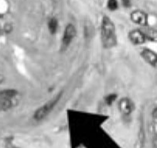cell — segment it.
I'll list each match as a JSON object with an SVG mask.
<instances>
[{"label": "cell", "mask_w": 157, "mask_h": 148, "mask_svg": "<svg viewBox=\"0 0 157 148\" xmlns=\"http://www.w3.org/2000/svg\"><path fill=\"white\" fill-rule=\"evenodd\" d=\"M101 35L102 44L106 48H111L116 44L115 27L112 20L107 16L102 19Z\"/></svg>", "instance_id": "1"}, {"label": "cell", "mask_w": 157, "mask_h": 148, "mask_svg": "<svg viewBox=\"0 0 157 148\" xmlns=\"http://www.w3.org/2000/svg\"><path fill=\"white\" fill-rule=\"evenodd\" d=\"M60 95H61V94L57 95L52 99H50V101L43 105L41 107H40L34 113V119H36V120H41L44 118H45L58 103L59 99H60Z\"/></svg>", "instance_id": "2"}, {"label": "cell", "mask_w": 157, "mask_h": 148, "mask_svg": "<svg viewBox=\"0 0 157 148\" xmlns=\"http://www.w3.org/2000/svg\"><path fill=\"white\" fill-rule=\"evenodd\" d=\"M76 33L77 30L75 26L73 24H68L65 28L64 32H63V39H62L63 45L65 47H67L71 43V41L75 39Z\"/></svg>", "instance_id": "3"}, {"label": "cell", "mask_w": 157, "mask_h": 148, "mask_svg": "<svg viewBox=\"0 0 157 148\" xmlns=\"http://www.w3.org/2000/svg\"><path fill=\"white\" fill-rule=\"evenodd\" d=\"M128 37H129V40L131 41V42L133 44H136V45L143 44L146 41V37L145 36L143 31L139 30V29L132 30L128 33Z\"/></svg>", "instance_id": "4"}, {"label": "cell", "mask_w": 157, "mask_h": 148, "mask_svg": "<svg viewBox=\"0 0 157 148\" xmlns=\"http://www.w3.org/2000/svg\"><path fill=\"white\" fill-rule=\"evenodd\" d=\"M134 103L128 98L121 99L118 103V109H119L120 112L125 115H128L131 113L134 109Z\"/></svg>", "instance_id": "5"}, {"label": "cell", "mask_w": 157, "mask_h": 148, "mask_svg": "<svg viewBox=\"0 0 157 148\" xmlns=\"http://www.w3.org/2000/svg\"><path fill=\"white\" fill-rule=\"evenodd\" d=\"M131 20L135 23L140 25V26H146L148 23V16L144 12L140 10H136L132 13Z\"/></svg>", "instance_id": "6"}, {"label": "cell", "mask_w": 157, "mask_h": 148, "mask_svg": "<svg viewBox=\"0 0 157 148\" xmlns=\"http://www.w3.org/2000/svg\"><path fill=\"white\" fill-rule=\"evenodd\" d=\"M143 58L151 65H155L157 64V54L149 49H144L141 52Z\"/></svg>", "instance_id": "7"}, {"label": "cell", "mask_w": 157, "mask_h": 148, "mask_svg": "<svg viewBox=\"0 0 157 148\" xmlns=\"http://www.w3.org/2000/svg\"><path fill=\"white\" fill-rule=\"evenodd\" d=\"M14 106L13 99H6L0 97V111H6Z\"/></svg>", "instance_id": "8"}, {"label": "cell", "mask_w": 157, "mask_h": 148, "mask_svg": "<svg viewBox=\"0 0 157 148\" xmlns=\"http://www.w3.org/2000/svg\"><path fill=\"white\" fill-rule=\"evenodd\" d=\"M143 31L146 36V40L148 39L151 41L157 42V30L153 29H147Z\"/></svg>", "instance_id": "9"}, {"label": "cell", "mask_w": 157, "mask_h": 148, "mask_svg": "<svg viewBox=\"0 0 157 148\" xmlns=\"http://www.w3.org/2000/svg\"><path fill=\"white\" fill-rule=\"evenodd\" d=\"M17 95V91L15 89H4L0 91V97L6 99H13Z\"/></svg>", "instance_id": "10"}, {"label": "cell", "mask_w": 157, "mask_h": 148, "mask_svg": "<svg viewBox=\"0 0 157 148\" xmlns=\"http://www.w3.org/2000/svg\"><path fill=\"white\" fill-rule=\"evenodd\" d=\"M58 28V22L57 19L51 18L48 21V29L51 33H55Z\"/></svg>", "instance_id": "11"}, {"label": "cell", "mask_w": 157, "mask_h": 148, "mask_svg": "<svg viewBox=\"0 0 157 148\" xmlns=\"http://www.w3.org/2000/svg\"><path fill=\"white\" fill-rule=\"evenodd\" d=\"M108 7L111 10H115L118 8V2L116 0H109L108 1Z\"/></svg>", "instance_id": "12"}, {"label": "cell", "mask_w": 157, "mask_h": 148, "mask_svg": "<svg viewBox=\"0 0 157 148\" xmlns=\"http://www.w3.org/2000/svg\"><path fill=\"white\" fill-rule=\"evenodd\" d=\"M116 97L117 95H114V94H112L108 96L107 98H106V103H107L108 105H112V103L115 102V100L116 99Z\"/></svg>", "instance_id": "13"}, {"label": "cell", "mask_w": 157, "mask_h": 148, "mask_svg": "<svg viewBox=\"0 0 157 148\" xmlns=\"http://www.w3.org/2000/svg\"><path fill=\"white\" fill-rule=\"evenodd\" d=\"M121 2H122V5L125 7H129L130 5H131L130 0H121Z\"/></svg>", "instance_id": "14"}, {"label": "cell", "mask_w": 157, "mask_h": 148, "mask_svg": "<svg viewBox=\"0 0 157 148\" xmlns=\"http://www.w3.org/2000/svg\"><path fill=\"white\" fill-rule=\"evenodd\" d=\"M12 29H13V27H12V26L10 24H6L5 25V27H4V30L6 31V32H11Z\"/></svg>", "instance_id": "15"}, {"label": "cell", "mask_w": 157, "mask_h": 148, "mask_svg": "<svg viewBox=\"0 0 157 148\" xmlns=\"http://www.w3.org/2000/svg\"><path fill=\"white\" fill-rule=\"evenodd\" d=\"M152 114H153L154 118L157 119V108H155V109H154V110H153V113H152Z\"/></svg>", "instance_id": "16"}, {"label": "cell", "mask_w": 157, "mask_h": 148, "mask_svg": "<svg viewBox=\"0 0 157 148\" xmlns=\"http://www.w3.org/2000/svg\"><path fill=\"white\" fill-rule=\"evenodd\" d=\"M4 80H5V78H4V76L2 75H0V84L2 83L4 81Z\"/></svg>", "instance_id": "17"}, {"label": "cell", "mask_w": 157, "mask_h": 148, "mask_svg": "<svg viewBox=\"0 0 157 148\" xmlns=\"http://www.w3.org/2000/svg\"><path fill=\"white\" fill-rule=\"evenodd\" d=\"M7 148H17V147H16V146H13V145L11 144H9L8 146H7Z\"/></svg>", "instance_id": "18"}]
</instances>
